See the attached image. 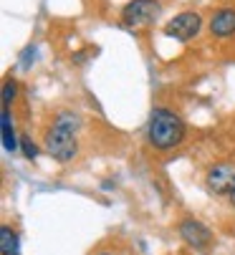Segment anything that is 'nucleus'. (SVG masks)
<instances>
[{
    "instance_id": "ddd939ff",
    "label": "nucleus",
    "mask_w": 235,
    "mask_h": 255,
    "mask_svg": "<svg viewBox=\"0 0 235 255\" xmlns=\"http://www.w3.org/2000/svg\"><path fill=\"white\" fill-rule=\"evenodd\" d=\"M99 255H114V253H99Z\"/></svg>"
},
{
    "instance_id": "20e7f679",
    "label": "nucleus",
    "mask_w": 235,
    "mask_h": 255,
    "mask_svg": "<svg viewBox=\"0 0 235 255\" xmlns=\"http://www.w3.org/2000/svg\"><path fill=\"white\" fill-rule=\"evenodd\" d=\"M198 30H200V15L192 13V10L175 15V18L165 25V33L170 35V38H177V41H190Z\"/></svg>"
},
{
    "instance_id": "423d86ee",
    "label": "nucleus",
    "mask_w": 235,
    "mask_h": 255,
    "mask_svg": "<svg viewBox=\"0 0 235 255\" xmlns=\"http://www.w3.org/2000/svg\"><path fill=\"white\" fill-rule=\"evenodd\" d=\"M180 233H182V238H185L190 245H195V248H208L210 240H213L210 230H208L205 225H200L198 220H185L182 228H180Z\"/></svg>"
},
{
    "instance_id": "0eeeda50",
    "label": "nucleus",
    "mask_w": 235,
    "mask_h": 255,
    "mask_svg": "<svg viewBox=\"0 0 235 255\" xmlns=\"http://www.w3.org/2000/svg\"><path fill=\"white\" fill-rule=\"evenodd\" d=\"M210 30L218 38H225V35L235 33V10H218L210 20Z\"/></svg>"
},
{
    "instance_id": "7ed1b4c3",
    "label": "nucleus",
    "mask_w": 235,
    "mask_h": 255,
    "mask_svg": "<svg viewBox=\"0 0 235 255\" xmlns=\"http://www.w3.org/2000/svg\"><path fill=\"white\" fill-rule=\"evenodd\" d=\"M157 13H160V3L157 0H132L122 10V20L129 28H139V25L152 23Z\"/></svg>"
},
{
    "instance_id": "9d476101",
    "label": "nucleus",
    "mask_w": 235,
    "mask_h": 255,
    "mask_svg": "<svg viewBox=\"0 0 235 255\" xmlns=\"http://www.w3.org/2000/svg\"><path fill=\"white\" fill-rule=\"evenodd\" d=\"M15 81L13 79H8L5 84H3V109H10V104H13V99H15Z\"/></svg>"
},
{
    "instance_id": "9b49d317",
    "label": "nucleus",
    "mask_w": 235,
    "mask_h": 255,
    "mask_svg": "<svg viewBox=\"0 0 235 255\" xmlns=\"http://www.w3.org/2000/svg\"><path fill=\"white\" fill-rule=\"evenodd\" d=\"M20 147H23V154H25L28 159H35V154H38V147L33 144V139H30V136H20Z\"/></svg>"
},
{
    "instance_id": "f257e3e1",
    "label": "nucleus",
    "mask_w": 235,
    "mask_h": 255,
    "mask_svg": "<svg viewBox=\"0 0 235 255\" xmlns=\"http://www.w3.org/2000/svg\"><path fill=\"white\" fill-rule=\"evenodd\" d=\"M149 144L157 149H172L185 139V124L182 119L170 112V109H154L152 119H149V129H147Z\"/></svg>"
},
{
    "instance_id": "6e6552de",
    "label": "nucleus",
    "mask_w": 235,
    "mask_h": 255,
    "mask_svg": "<svg viewBox=\"0 0 235 255\" xmlns=\"http://www.w3.org/2000/svg\"><path fill=\"white\" fill-rule=\"evenodd\" d=\"M3 147L8 152H15L18 147V139L13 131V122H10V109H3Z\"/></svg>"
},
{
    "instance_id": "f8f14e48",
    "label": "nucleus",
    "mask_w": 235,
    "mask_h": 255,
    "mask_svg": "<svg viewBox=\"0 0 235 255\" xmlns=\"http://www.w3.org/2000/svg\"><path fill=\"white\" fill-rule=\"evenodd\" d=\"M230 200H233V205H235V192H233V195H230Z\"/></svg>"
},
{
    "instance_id": "1a4fd4ad",
    "label": "nucleus",
    "mask_w": 235,
    "mask_h": 255,
    "mask_svg": "<svg viewBox=\"0 0 235 255\" xmlns=\"http://www.w3.org/2000/svg\"><path fill=\"white\" fill-rule=\"evenodd\" d=\"M0 250L3 255H18V235L10 228H0Z\"/></svg>"
},
{
    "instance_id": "39448f33",
    "label": "nucleus",
    "mask_w": 235,
    "mask_h": 255,
    "mask_svg": "<svg viewBox=\"0 0 235 255\" xmlns=\"http://www.w3.org/2000/svg\"><path fill=\"white\" fill-rule=\"evenodd\" d=\"M208 187L215 195H233L235 192V167L233 164H215L208 172Z\"/></svg>"
},
{
    "instance_id": "f03ea898",
    "label": "nucleus",
    "mask_w": 235,
    "mask_h": 255,
    "mask_svg": "<svg viewBox=\"0 0 235 255\" xmlns=\"http://www.w3.org/2000/svg\"><path fill=\"white\" fill-rule=\"evenodd\" d=\"M76 129H78V119L73 114H61L46 136L48 154H53L61 162L73 159L76 157Z\"/></svg>"
}]
</instances>
